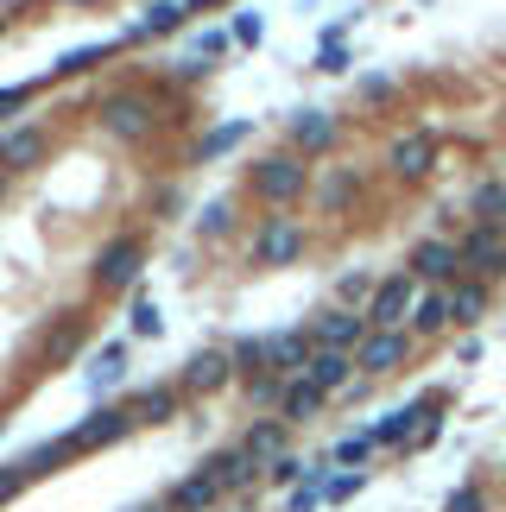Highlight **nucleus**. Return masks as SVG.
Returning a JSON list of instances; mask_svg holds the SVG:
<instances>
[{"instance_id":"obj_18","label":"nucleus","mask_w":506,"mask_h":512,"mask_svg":"<svg viewBox=\"0 0 506 512\" xmlns=\"http://www.w3.org/2000/svg\"><path fill=\"white\" fill-rule=\"evenodd\" d=\"M178 405H184V392H178V386H140V392L127 399L133 424H165V418H178Z\"/></svg>"},{"instance_id":"obj_26","label":"nucleus","mask_w":506,"mask_h":512,"mask_svg":"<svg viewBox=\"0 0 506 512\" xmlns=\"http://www.w3.org/2000/svg\"><path fill=\"white\" fill-rule=\"evenodd\" d=\"M241 449H253V456L272 468V462L285 456V418H260V424L247 430V443H241Z\"/></svg>"},{"instance_id":"obj_44","label":"nucleus","mask_w":506,"mask_h":512,"mask_svg":"<svg viewBox=\"0 0 506 512\" xmlns=\"http://www.w3.org/2000/svg\"><path fill=\"white\" fill-rule=\"evenodd\" d=\"M317 70H323V76H342V70H348V51H342V45H317Z\"/></svg>"},{"instance_id":"obj_2","label":"nucleus","mask_w":506,"mask_h":512,"mask_svg":"<svg viewBox=\"0 0 506 512\" xmlns=\"http://www.w3.org/2000/svg\"><path fill=\"white\" fill-rule=\"evenodd\" d=\"M253 190H260L272 209L298 203V196L310 190V165H304V152H272V159H260V165H253Z\"/></svg>"},{"instance_id":"obj_4","label":"nucleus","mask_w":506,"mask_h":512,"mask_svg":"<svg viewBox=\"0 0 506 512\" xmlns=\"http://www.w3.org/2000/svg\"><path fill=\"white\" fill-rule=\"evenodd\" d=\"M405 354H412V329H367V342L355 348V373L386 380V373L405 367Z\"/></svg>"},{"instance_id":"obj_31","label":"nucleus","mask_w":506,"mask_h":512,"mask_svg":"<svg viewBox=\"0 0 506 512\" xmlns=\"http://www.w3.org/2000/svg\"><path fill=\"white\" fill-rule=\"evenodd\" d=\"M197 234H203V241H222V234H235V203H203Z\"/></svg>"},{"instance_id":"obj_40","label":"nucleus","mask_w":506,"mask_h":512,"mask_svg":"<svg viewBox=\"0 0 506 512\" xmlns=\"http://www.w3.org/2000/svg\"><path fill=\"white\" fill-rule=\"evenodd\" d=\"M32 95H38V83H13V89H0V121H13V114L26 108Z\"/></svg>"},{"instance_id":"obj_29","label":"nucleus","mask_w":506,"mask_h":512,"mask_svg":"<svg viewBox=\"0 0 506 512\" xmlns=\"http://www.w3.org/2000/svg\"><path fill=\"white\" fill-rule=\"evenodd\" d=\"M70 456H76V449H70V437H51V443H38L32 456H26V475L38 481V475H51L57 462H70Z\"/></svg>"},{"instance_id":"obj_41","label":"nucleus","mask_w":506,"mask_h":512,"mask_svg":"<svg viewBox=\"0 0 506 512\" xmlns=\"http://www.w3.org/2000/svg\"><path fill=\"white\" fill-rule=\"evenodd\" d=\"M209 70H216V64H209V57H178V64H171V76H178V83H197V76H209Z\"/></svg>"},{"instance_id":"obj_22","label":"nucleus","mask_w":506,"mask_h":512,"mask_svg":"<svg viewBox=\"0 0 506 512\" xmlns=\"http://www.w3.org/2000/svg\"><path fill=\"white\" fill-rule=\"evenodd\" d=\"M323 405H329V392L310 386L304 373H298V380L285 386V405H279V411H285V424H310V418H323Z\"/></svg>"},{"instance_id":"obj_14","label":"nucleus","mask_w":506,"mask_h":512,"mask_svg":"<svg viewBox=\"0 0 506 512\" xmlns=\"http://www.w3.org/2000/svg\"><path fill=\"white\" fill-rule=\"evenodd\" d=\"M336 114H323V108H298L291 114V152H329L336 146Z\"/></svg>"},{"instance_id":"obj_3","label":"nucleus","mask_w":506,"mask_h":512,"mask_svg":"<svg viewBox=\"0 0 506 512\" xmlns=\"http://www.w3.org/2000/svg\"><path fill=\"white\" fill-rule=\"evenodd\" d=\"M412 304H418V279L412 272H393V279H380L374 285V298H367V329H399L405 317H412Z\"/></svg>"},{"instance_id":"obj_52","label":"nucleus","mask_w":506,"mask_h":512,"mask_svg":"<svg viewBox=\"0 0 506 512\" xmlns=\"http://www.w3.org/2000/svg\"><path fill=\"white\" fill-rule=\"evenodd\" d=\"M494 222H500V234H506V203H500V215H494Z\"/></svg>"},{"instance_id":"obj_5","label":"nucleus","mask_w":506,"mask_h":512,"mask_svg":"<svg viewBox=\"0 0 506 512\" xmlns=\"http://www.w3.org/2000/svg\"><path fill=\"white\" fill-rule=\"evenodd\" d=\"M140 260H146V247L133 241V234L108 241L102 253H95V285H102V291H127L133 279H140Z\"/></svg>"},{"instance_id":"obj_33","label":"nucleus","mask_w":506,"mask_h":512,"mask_svg":"<svg viewBox=\"0 0 506 512\" xmlns=\"http://www.w3.org/2000/svg\"><path fill=\"white\" fill-rule=\"evenodd\" d=\"M76 348H83V323L70 317V323H57L51 336H45V361H70Z\"/></svg>"},{"instance_id":"obj_34","label":"nucleus","mask_w":506,"mask_h":512,"mask_svg":"<svg viewBox=\"0 0 506 512\" xmlns=\"http://www.w3.org/2000/svg\"><path fill=\"white\" fill-rule=\"evenodd\" d=\"M228 32H235V45L253 51L266 38V13H253V7H235V19H228Z\"/></svg>"},{"instance_id":"obj_56","label":"nucleus","mask_w":506,"mask_h":512,"mask_svg":"<svg viewBox=\"0 0 506 512\" xmlns=\"http://www.w3.org/2000/svg\"><path fill=\"white\" fill-rule=\"evenodd\" d=\"M0 430H7V418H0Z\"/></svg>"},{"instance_id":"obj_24","label":"nucleus","mask_w":506,"mask_h":512,"mask_svg":"<svg viewBox=\"0 0 506 512\" xmlns=\"http://www.w3.org/2000/svg\"><path fill=\"white\" fill-rule=\"evenodd\" d=\"M184 19H190L184 0H146L140 32H146V38H171V32H184Z\"/></svg>"},{"instance_id":"obj_51","label":"nucleus","mask_w":506,"mask_h":512,"mask_svg":"<svg viewBox=\"0 0 506 512\" xmlns=\"http://www.w3.org/2000/svg\"><path fill=\"white\" fill-rule=\"evenodd\" d=\"M140 512H171V500H159V506H140Z\"/></svg>"},{"instance_id":"obj_12","label":"nucleus","mask_w":506,"mask_h":512,"mask_svg":"<svg viewBox=\"0 0 506 512\" xmlns=\"http://www.w3.org/2000/svg\"><path fill=\"white\" fill-rule=\"evenodd\" d=\"M304 361H310V329H279V336H266V373L298 380Z\"/></svg>"},{"instance_id":"obj_36","label":"nucleus","mask_w":506,"mask_h":512,"mask_svg":"<svg viewBox=\"0 0 506 512\" xmlns=\"http://www.w3.org/2000/svg\"><path fill=\"white\" fill-rule=\"evenodd\" d=\"M285 373H253V380H247V392H253V399H260V405H285Z\"/></svg>"},{"instance_id":"obj_20","label":"nucleus","mask_w":506,"mask_h":512,"mask_svg":"<svg viewBox=\"0 0 506 512\" xmlns=\"http://www.w3.org/2000/svg\"><path fill=\"white\" fill-rule=\"evenodd\" d=\"M222 500V481H216V468H197L190 481L171 487V512H209Z\"/></svg>"},{"instance_id":"obj_45","label":"nucleus","mask_w":506,"mask_h":512,"mask_svg":"<svg viewBox=\"0 0 506 512\" xmlns=\"http://www.w3.org/2000/svg\"><path fill=\"white\" fill-rule=\"evenodd\" d=\"M32 475H26V462H13V468H0V500H13L19 487H26Z\"/></svg>"},{"instance_id":"obj_30","label":"nucleus","mask_w":506,"mask_h":512,"mask_svg":"<svg viewBox=\"0 0 506 512\" xmlns=\"http://www.w3.org/2000/svg\"><path fill=\"white\" fill-rule=\"evenodd\" d=\"M228 361H235V373H266V336H241L235 348H228Z\"/></svg>"},{"instance_id":"obj_27","label":"nucleus","mask_w":506,"mask_h":512,"mask_svg":"<svg viewBox=\"0 0 506 512\" xmlns=\"http://www.w3.org/2000/svg\"><path fill=\"white\" fill-rule=\"evenodd\" d=\"M121 373H127V342H108L102 354H95V373H89V392H108V386H121Z\"/></svg>"},{"instance_id":"obj_47","label":"nucleus","mask_w":506,"mask_h":512,"mask_svg":"<svg viewBox=\"0 0 506 512\" xmlns=\"http://www.w3.org/2000/svg\"><path fill=\"white\" fill-rule=\"evenodd\" d=\"M361 95H367V102H386V95H393V83H386V76H367Z\"/></svg>"},{"instance_id":"obj_9","label":"nucleus","mask_w":506,"mask_h":512,"mask_svg":"<svg viewBox=\"0 0 506 512\" xmlns=\"http://www.w3.org/2000/svg\"><path fill=\"white\" fill-rule=\"evenodd\" d=\"M412 279H424V285H456V279H462V253H456V241H443V234L418 241V247H412Z\"/></svg>"},{"instance_id":"obj_23","label":"nucleus","mask_w":506,"mask_h":512,"mask_svg":"<svg viewBox=\"0 0 506 512\" xmlns=\"http://www.w3.org/2000/svg\"><path fill=\"white\" fill-rule=\"evenodd\" d=\"M405 323H412V336H437V329H450V291H443V285H437V291H424Z\"/></svg>"},{"instance_id":"obj_46","label":"nucleus","mask_w":506,"mask_h":512,"mask_svg":"<svg viewBox=\"0 0 506 512\" xmlns=\"http://www.w3.org/2000/svg\"><path fill=\"white\" fill-rule=\"evenodd\" d=\"M355 487H361V475H329V481H323V500H348Z\"/></svg>"},{"instance_id":"obj_49","label":"nucleus","mask_w":506,"mask_h":512,"mask_svg":"<svg viewBox=\"0 0 506 512\" xmlns=\"http://www.w3.org/2000/svg\"><path fill=\"white\" fill-rule=\"evenodd\" d=\"M190 13H209V7H228V0H184Z\"/></svg>"},{"instance_id":"obj_25","label":"nucleus","mask_w":506,"mask_h":512,"mask_svg":"<svg viewBox=\"0 0 506 512\" xmlns=\"http://www.w3.org/2000/svg\"><path fill=\"white\" fill-rule=\"evenodd\" d=\"M114 51H121L114 38H95V45H76V51H64V57L51 64V76H83V70H95V64H102V57H114Z\"/></svg>"},{"instance_id":"obj_53","label":"nucleus","mask_w":506,"mask_h":512,"mask_svg":"<svg viewBox=\"0 0 506 512\" xmlns=\"http://www.w3.org/2000/svg\"><path fill=\"white\" fill-rule=\"evenodd\" d=\"M70 7H95V0H70Z\"/></svg>"},{"instance_id":"obj_19","label":"nucleus","mask_w":506,"mask_h":512,"mask_svg":"<svg viewBox=\"0 0 506 512\" xmlns=\"http://www.w3.org/2000/svg\"><path fill=\"white\" fill-rule=\"evenodd\" d=\"M209 468H216L222 494H241V487H253V481L266 475V462L253 456V449H228V456H216V462H209Z\"/></svg>"},{"instance_id":"obj_15","label":"nucleus","mask_w":506,"mask_h":512,"mask_svg":"<svg viewBox=\"0 0 506 512\" xmlns=\"http://www.w3.org/2000/svg\"><path fill=\"white\" fill-rule=\"evenodd\" d=\"M393 177H405V184H418V177H431V165H437V140L431 133H405V140L393 146Z\"/></svg>"},{"instance_id":"obj_10","label":"nucleus","mask_w":506,"mask_h":512,"mask_svg":"<svg viewBox=\"0 0 506 512\" xmlns=\"http://www.w3.org/2000/svg\"><path fill=\"white\" fill-rule=\"evenodd\" d=\"M304 253V228L285 222V215H266V228L253 234V260L260 266H291Z\"/></svg>"},{"instance_id":"obj_8","label":"nucleus","mask_w":506,"mask_h":512,"mask_svg":"<svg viewBox=\"0 0 506 512\" xmlns=\"http://www.w3.org/2000/svg\"><path fill=\"white\" fill-rule=\"evenodd\" d=\"M367 342V317L361 310H323L310 323V348H336V354H355Z\"/></svg>"},{"instance_id":"obj_16","label":"nucleus","mask_w":506,"mask_h":512,"mask_svg":"<svg viewBox=\"0 0 506 512\" xmlns=\"http://www.w3.org/2000/svg\"><path fill=\"white\" fill-rule=\"evenodd\" d=\"M361 190H367V177H361L355 165H336V171H323V184H317V209L342 215V209L361 203Z\"/></svg>"},{"instance_id":"obj_54","label":"nucleus","mask_w":506,"mask_h":512,"mask_svg":"<svg viewBox=\"0 0 506 512\" xmlns=\"http://www.w3.org/2000/svg\"><path fill=\"white\" fill-rule=\"evenodd\" d=\"M0 196H7V171H0Z\"/></svg>"},{"instance_id":"obj_11","label":"nucleus","mask_w":506,"mask_h":512,"mask_svg":"<svg viewBox=\"0 0 506 512\" xmlns=\"http://www.w3.org/2000/svg\"><path fill=\"white\" fill-rule=\"evenodd\" d=\"M500 247H506L500 222H475V228L456 241V253H462V272H475V279H494V266H500Z\"/></svg>"},{"instance_id":"obj_7","label":"nucleus","mask_w":506,"mask_h":512,"mask_svg":"<svg viewBox=\"0 0 506 512\" xmlns=\"http://www.w3.org/2000/svg\"><path fill=\"white\" fill-rule=\"evenodd\" d=\"M235 380V361H228V348H203V354H190L184 373H178V392L184 399H203V392H216Z\"/></svg>"},{"instance_id":"obj_39","label":"nucleus","mask_w":506,"mask_h":512,"mask_svg":"<svg viewBox=\"0 0 506 512\" xmlns=\"http://www.w3.org/2000/svg\"><path fill=\"white\" fill-rule=\"evenodd\" d=\"M304 475H310V462H298V456H279V462L266 468V481H272V487H298Z\"/></svg>"},{"instance_id":"obj_13","label":"nucleus","mask_w":506,"mask_h":512,"mask_svg":"<svg viewBox=\"0 0 506 512\" xmlns=\"http://www.w3.org/2000/svg\"><path fill=\"white\" fill-rule=\"evenodd\" d=\"M45 165V127H7L0 133V171H32Z\"/></svg>"},{"instance_id":"obj_38","label":"nucleus","mask_w":506,"mask_h":512,"mask_svg":"<svg viewBox=\"0 0 506 512\" xmlns=\"http://www.w3.org/2000/svg\"><path fill=\"white\" fill-rule=\"evenodd\" d=\"M374 449H380V443H374V430H355V437H342V443H336V462H367Z\"/></svg>"},{"instance_id":"obj_42","label":"nucleus","mask_w":506,"mask_h":512,"mask_svg":"<svg viewBox=\"0 0 506 512\" xmlns=\"http://www.w3.org/2000/svg\"><path fill=\"white\" fill-rule=\"evenodd\" d=\"M133 336H159V304H133Z\"/></svg>"},{"instance_id":"obj_50","label":"nucleus","mask_w":506,"mask_h":512,"mask_svg":"<svg viewBox=\"0 0 506 512\" xmlns=\"http://www.w3.org/2000/svg\"><path fill=\"white\" fill-rule=\"evenodd\" d=\"M494 279H506V247H500V266H494Z\"/></svg>"},{"instance_id":"obj_21","label":"nucleus","mask_w":506,"mask_h":512,"mask_svg":"<svg viewBox=\"0 0 506 512\" xmlns=\"http://www.w3.org/2000/svg\"><path fill=\"white\" fill-rule=\"evenodd\" d=\"M488 304H494L488 279H456L450 285V323H481V317H488Z\"/></svg>"},{"instance_id":"obj_28","label":"nucleus","mask_w":506,"mask_h":512,"mask_svg":"<svg viewBox=\"0 0 506 512\" xmlns=\"http://www.w3.org/2000/svg\"><path fill=\"white\" fill-rule=\"evenodd\" d=\"M247 133H253V121H228L216 133H203V140H197V159H222V152H235Z\"/></svg>"},{"instance_id":"obj_37","label":"nucleus","mask_w":506,"mask_h":512,"mask_svg":"<svg viewBox=\"0 0 506 512\" xmlns=\"http://www.w3.org/2000/svg\"><path fill=\"white\" fill-rule=\"evenodd\" d=\"M336 298H342V310H355L361 298H374V279H367V272H342V279H336Z\"/></svg>"},{"instance_id":"obj_48","label":"nucleus","mask_w":506,"mask_h":512,"mask_svg":"<svg viewBox=\"0 0 506 512\" xmlns=\"http://www.w3.org/2000/svg\"><path fill=\"white\" fill-rule=\"evenodd\" d=\"M456 361H462V367H475V361H481V342H475V336H462V342H456Z\"/></svg>"},{"instance_id":"obj_32","label":"nucleus","mask_w":506,"mask_h":512,"mask_svg":"<svg viewBox=\"0 0 506 512\" xmlns=\"http://www.w3.org/2000/svg\"><path fill=\"white\" fill-rule=\"evenodd\" d=\"M228 51H235V32H228V26H203L197 38H190V57H216V64H222Z\"/></svg>"},{"instance_id":"obj_43","label":"nucleus","mask_w":506,"mask_h":512,"mask_svg":"<svg viewBox=\"0 0 506 512\" xmlns=\"http://www.w3.org/2000/svg\"><path fill=\"white\" fill-rule=\"evenodd\" d=\"M443 512H488V494H481V487H462V494H450Z\"/></svg>"},{"instance_id":"obj_6","label":"nucleus","mask_w":506,"mask_h":512,"mask_svg":"<svg viewBox=\"0 0 506 512\" xmlns=\"http://www.w3.org/2000/svg\"><path fill=\"white\" fill-rule=\"evenodd\" d=\"M127 430H133V411L127 405H95L89 418L70 430V449H76V456H83V449H108V443H121Z\"/></svg>"},{"instance_id":"obj_1","label":"nucleus","mask_w":506,"mask_h":512,"mask_svg":"<svg viewBox=\"0 0 506 512\" xmlns=\"http://www.w3.org/2000/svg\"><path fill=\"white\" fill-rule=\"evenodd\" d=\"M152 127H159V102H152L146 89H114L108 102H102V133H108V140L140 146Z\"/></svg>"},{"instance_id":"obj_17","label":"nucleus","mask_w":506,"mask_h":512,"mask_svg":"<svg viewBox=\"0 0 506 512\" xmlns=\"http://www.w3.org/2000/svg\"><path fill=\"white\" fill-rule=\"evenodd\" d=\"M304 380H310V386H323V392H342L348 380H355V354L310 348V361H304Z\"/></svg>"},{"instance_id":"obj_35","label":"nucleus","mask_w":506,"mask_h":512,"mask_svg":"<svg viewBox=\"0 0 506 512\" xmlns=\"http://www.w3.org/2000/svg\"><path fill=\"white\" fill-rule=\"evenodd\" d=\"M500 203H506V184H481V190L469 196V215H475V222H494Z\"/></svg>"},{"instance_id":"obj_55","label":"nucleus","mask_w":506,"mask_h":512,"mask_svg":"<svg viewBox=\"0 0 506 512\" xmlns=\"http://www.w3.org/2000/svg\"><path fill=\"white\" fill-rule=\"evenodd\" d=\"M0 26H7V13H0Z\"/></svg>"}]
</instances>
